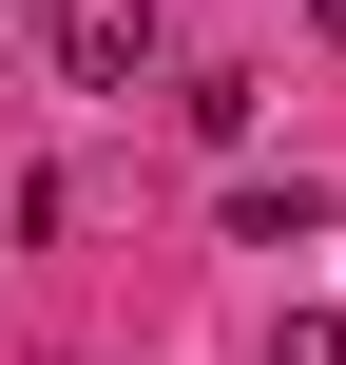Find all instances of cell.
Segmentation results:
<instances>
[{
  "mask_svg": "<svg viewBox=\"0 0 346 365\" xmlns=\"http://www.w3.org/2000/svg\"><path fill=\"white\" fill-rule=\"evenodd\" d=\"M308 38H346V0H308Z\"/></svg>",
  "mask_w": 346,
  "mask_h": 365,
  "instance_id": "3957f363",
  "label": "cell"
},
{
  "mask_svg": "<svg viewBox=\"0 0 346 365\" xmlns=\"http://www.w3.org/2000/svg\"><path fill=\"white\" fill-rule=\"evenodd\" d=\"M270 365H346V327H327V308H308V327H270Z\"/></svg>",
  "mask_w": 346,
  "mask_h": 365,
  "instance_id": "7a4b0ae2",
  "label": "cell"
},
{
  "mask_svg": "<svg viewBox=\"0 0 346 365\" xmlns=\"http://www.w3.org/2000/svg\"><path fill=\"white\" fill-rule=\"evenodd\" d=\"M154 77V0H58V96H135Z\"/></svg>",
  "mask_w": 346,
  "mask_h": 365,
  "instance_id": "6da1fadb",
  "label": "cell"
}]
</instances>
